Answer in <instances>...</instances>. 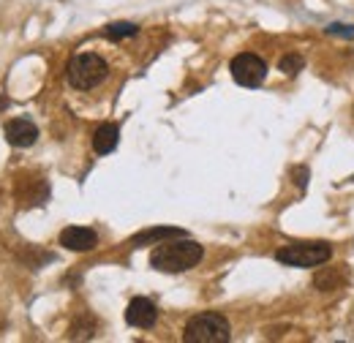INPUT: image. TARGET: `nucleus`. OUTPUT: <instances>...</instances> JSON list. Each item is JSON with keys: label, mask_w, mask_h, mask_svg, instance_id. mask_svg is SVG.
Masks as SVG:
<instances>
[{"label": "nucleus", "mask_w": 354, "mask_h": 343, "mask_svg": "<svg viewBox=\"0 0 354 343\" xmlns=\"http://www.w3.org/2000/svg\"><path fill=\"white\" fill-rule=\"evenodd\" d=\"M205 257L202 245L188 240V237H180L175 243H161L153 254H150V264L158 270V272H185L191 267H196Z\"/></svg>", "instance_id": "obj_1"}, {"label": "nucleus", "mask_w": 354, "mask_h": 343, "mask_svg": "<svg viewBox=\"0 0 354 343\" xmlns=\"http://www.w3.org/2000/svg\"><path fill=\"white\" fill-rule=\"evenodd\" d=\"M109 74V66L101 55L95 52H80L68 60V68H66V77H68V85L77 87V90H93L98 87Z\"/></svg>", "instance_id": "obj_2"}, {"label": "nucleus", "mask_w": 354, "mask_h": 343, "mask_svg": "<svg viewBox=\"0 0 354 343\" xmlns=\"http://www.w3.org/2000/svg\"><path fill=\"white\" fill-rule=\"evenodd\" d=\"M232 338V327L221 313H196L183 333L185 343H226Z\"/></svg>", "instance_id": "obj_3"}, {"label": "nucleus", "mask_w": 354, "mask_h": 343, "mask_svg": "<svg viewBox=\"0 0 354 343\" xmlns=\"http://www.w3.org/2000/svg\"><path fill=\"white\" fill-rule=\"evenodd\" d=\"M333 257V248L327 243H295L278 248L275 259L286 267H319Z\"/></svg>", "instance_id": "obj_4"}, {"label": "nucleus", "mask_w": 354, "mask_h": 343, "mask_svg": "<svg viewBox=\"0 0 354 343\" xmlns=\"http://www.w3.org/2000/svg\"><path fill=\"white\" fill-rule=\"evenodd\" d=\"M229 71H232V80H234L237 85L257 87L265 82L267 63L259 57V55H254V52H243V55H237V57L232 60Z\"/></svg>", "instance_id": "obj_5"}, {"label": "nucleus", "mask_w": 354, "mask_h": 343, "mask_svg": "<svg viewBox=\"0 0 354 343\" xmlns=\"http://www.w3.org/2000/svg\"><path fill=\"white\" fill-rule=\"evenodd\" d=\"M60 245L68 251H93L98 245V234L88 226H68L60 232Z\"/></svg>", "instance_id": "obj_6"}, {"label": "nucleus", "mask_w": 354, "mask_h": 343, "mask_svg": "<svg viewBox=\"0 0 354 343\" xmlns=\"http://www.w3.org/2000/svg\"><path fill=\"white\" fill-rule=\"evenodd\" d=\"M156 319H158V310H156V305L147 300V297H133L129 302V308H126V322L131 327L147 330V327L156 324Z\"/></svg>", "instance_id": "obj_7"}, {"label": "nucleus", "mask_w": 354, "mask_h": 343, "mask_svg": "<svg viewBox=\"0 0 354 343\" xmlns=\"http://www.w3.org/2000/svg\"><path fill=\"white\" fill-rule=\"evenodd\" d=\"M6 139H8V145H14V147H30V145H36V139H39V129H36L30 120L17 118V120H8V123H6Z\"/></svg>", "instance_id": "obj_8"}, {"label": "nucleus", "mask_w": 354, "mask_h": 343, "mask_svg": "<svg viewBox=\"0 0 354 343\" xmlns=\"http://www.w3.org/2000/svg\"><path fill=\"white\" fill-rule=\"evenodd\" d=\"M118 142H120V129L115 123H104V126H98L95 133H93V150L98 156L112 153L118 147Z\"/></svg>", "instance_id": "obj_9"}, {"label": "nucleus", "mask_w": 354, "mask_h": 343, "mask_svg": "<svg viewBox=\"0 0 354 343\" xmlns=\"http://www.w3.org/2000/svg\"><path fill=\"white\" fill-rule=\"evenodd\" d=\"M344 281H346V272L338 270V267H324L322 272L313 275V286H316L319 292H333V289H338Z\"/></svg>", "instance_id": "obj_10"}, {"label": "nucleus", "mask_w": 354, "mask_h": 343, "mask_svg": "<svg viewBox=\"0 0 354 343\" xmlns=\"http://www.w3.org/2000/svg\"><path fill=\"white\" fill-rule=\"evenodd\" d=\"M169 237H185V232L177 229V226H158V229L139 232L131 243L133 245H145V243H158V240H169Z\"/></svg>", "instance_id": "obj_11"}, {"label": "nucleus", "mask_w": 354, "mask_h": 343, "mask_svg": "<svg viewBox=\"0 0 354 343\" xmlns=\"http://www.w3.org/2000/svg\"><path fill=\"white\" fill-rule=\"evenodd\" d=\"M139 33V28L131 25V22H112V25H106V36L109 39H131Z\"/></svg>", "instance_id": "obj_12"}, {"label": "nucleus", "mask_w": 354, "mask_h": 343, "mask_svg": "<svg viewBox=\"0 0 354 343\" xmlns=\"http://www.w3.org/2000/svg\"><path fill=\"white\" fill-rule=\"evenodd\" d=\"M278 66H281V71H283V74H289V77H295V74H300V71H303V66H306V60H303L300 55H283Z\"/></svg>", "instance_id": "obj_13"}, {"label": "nucleus", "mask_w": 354, "mask_h": 343, "mask_svg": "<svg viewBox=\"0 0 354 343\" xmlns=\"http://www.w3.org/2000/svg\"><path fill=\"white\" fill-rule=\"evenodd\" d=\"M327 33H344V36H349V39H352L354 28H349V25H330V28H327Z\"/></svg>", "instance_id": "obj_14"}, {"label": "nucleus", "mask_w": 354, "mask_h": 343, "mask_svg": "<svg viewBox=\"0 0 354 343\" xmlns=\"http://www.w3.org/2000/svg\"><path fill=\"white\" fill-rule=\"evenodd\" d=\"M295 183H297L300 188H306V183H308V169H306V167L295 169Z\"/></svg>", "instance_id": "obj_15"}, {"label": "nucleus", "mask_w": 354, "mask_h": 343, "mask_svg": "<svg viewBox=\"0 0 354 343\" xmlns=\"http://www.w3.org/2000/svg\"><path fill=\"white\" fill-rule=\"evenodd\" d=\"M0 106H6V101H3V98H0Z\"/></svg>", "instance_id": "obj_16"}]
</instances>
